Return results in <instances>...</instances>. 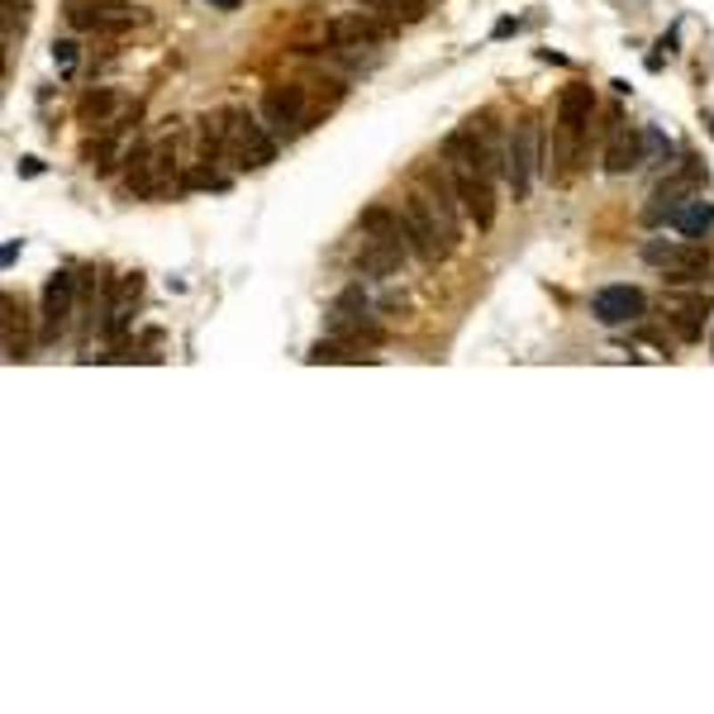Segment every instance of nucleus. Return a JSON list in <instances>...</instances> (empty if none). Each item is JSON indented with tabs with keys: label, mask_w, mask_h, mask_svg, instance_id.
I'll list each match as a JSON object with an SVG mask.
<instances>
[{
	"label": "nucleus",
	"mask_w": 714,
	"mask_h": 714,
	"mask_svg": "<svg viewBox=\"0 0 714 714\" xmlns=\"http://www.w3.org/2000/svg\"><path fill=\"white\" fill-rule=\"evenodd\" d=\"M224 139H229V162L239 172L272 167V162H277V148H281V139L267 129V119L253 115V110H243V105L224 110Z\"/></svg>",
	"instance_id": "nucleus-1"
},
{
	"label": "nucleus",
	"mask_w": 714,
	"mask_h": 714,
	"mask_svg": "<svg viewBox=\"0 0 714 714\" xmlns=\"http://www.w3.org/2000/svg\"><path fill=\"white\" fill-rule=\"evenodd\" d=\"M125 191H129V200H158V196L182 191V176H176V139H158L148 148H134Z\"/></svg>",
	"instance_id": "nucleus-2"
},
{
	"label": "nucleus",
	"mask_w": 714,
	"mask_h": 714,
	"mask_svg": "<svg viewBox=\"0 0 714 714\" xmlns=\"http://www.w3.org/2000/svg\"><path fill=\"white\" fill-rule=\"evenodd\" d=\"M401 215H405V239H410V253L419 257V263H443V257L452 253V243H448V233L443 224H438V215H434V205L424 191H410V196L401 200Z\"/></svg>",
	"instance_id": "nucleus-3"
},
{
	"label": "nucleus",
	"mask_w": 714,
	"mask_h": 714,
	"mask_svg": "<svg viewBox=\"0 0 714 714\" xmlns=\"http://www.w3.org/2000/svg\"><path fill=\"white\" fill-rule=\"evenodd\" d=\"M539 172H543V129L539 119H519L510 129V153H505V186L515 191V200L529 196Z\"/></svg>",
	"instance_id": "nucleus-4"
},
{
	"label": "nucleus",
	"mask_w": 714,
	"mask_h": 714,
	"mask_svg": "<svg viewBox=\"0 0 714 714\" xmlns=\"http://www.w3.org/2000/svg\"><path fill=\"white\" fill-rule=\"evenodd\" d=\"M643 263L653 272H662V277H671V281H700L714 267V257L700 239H686V243L653 239V243H643Z\"/></svg>",
	"instance_id": "nucleus-5"
},
{
	"label": "nucleus",
	"mask_w": 714,
	"mask_h": 714,
	"mask_svg": "<svg viewBox=\"0 0 714 714\" xmlns=\"http://www.w3.org/2000/svg\"><path fill=\"white\" fill-rule=\"evenodd\" d=\"M700 186H705V167H700L695 158H681V162H677V172L657 182L653 200L643 205V219H648L653 229H657V224H671V215H677L691 196H700Z\"/></svg>",
	"instance_id": "nucleus-6"
},
{
	"label": "nucleus",
	"mask_w": 714,
	"mask_h": 714,
	"mask_svg": "<svg viewBox=\"0 0 714 714\" xmlns=\"http://www.w3.org/2000/svg\"><path fill=\"white\" fill-rule=\"evenodd\" d=\"M448 172H452V182H458V196H462V210L467 219H472L476 229H491L496 224V215H500V200H496V176H491L486 167H476V162H448Z\"/></svg>",
	"instance_id": "nucleus-7"
},
{
	"label": "nucleus",
	"mask_w": 714,
	"mask_h": 714,
	"mask_svg": "<svg viewBox=\"0 0 714 714\" xmlns=\"http://www.w3.org/2000/svg\"><path fill=\"white\" fill-rule=\"evenodd\" d=\"M419 191L429 196L438 224H443V233H448V243L458 248V243H462V215L467 210H462V196H458V182H452L448 162H424V167H419Z\"/></svg>",
	"instance_id": "nucleus-8"
},
{
	"label": "nucleus",
	"mask_w": 714,
	"mask_h": 714,
	"mask_svg": "<svg viewBox=\"0 0 714 714\" xmlns=\"http://www.w3.org/2000/svg\"><path fill=\"white\" fill-rule=\"evenodd\" d=\"M305 110H310V91L300 81H277V86L263 91V110L257 115L267 119V129L277 139H296L305 129Z\"/></svg>",
	"instance_id": "nucleus-9"
},
{
	"label": "nucleus",
	"mask_w": 714,
	"mask_h": 714,
	"mask_svg": "<svg viewBox=\"0 0 714 714\" xmlns=\"http://www.w3.org/2000/svg\"><path fill=\"white\" fill-rule=\"evenodd\" d=\"M77 291H81V277L77 272H53L48 286H44V305H38V320H44V343H58L72 324V305H77Z\"/></svg>",
	"instance_id": "nucleus-10"
},
{
	"label": "nucleus",
	"mask_w": 714,
	"mask_h": 714,
	"mask_svg": "<svg viewBox=\"0 0 714 714\" xmlns=\"http://www.w3.org/2000/svg\"><path fill=\"white\" fill-rule=\"evenodd\" d=\"M324 34H329V44H334V48H381L395 34V24L381 20V15H367V10H357V15L329 20Z\"/></svg>",
	"instance_id": "nucleus-11"
},
{
	"label": "nucleus",
	"mask_w": 714,
	"mask_h": 714,
	"mask_svg": "<svg viewBox=\"0 0 714 714\" xmlns=\"http://www.w3.org/2000/svg\"><path fill=\"white\" fill-rule=\"evenodd\" d=\"M139 296H143V277L139 272H129V277H119L115 286H110L105 296V320H101V334L110 343H119L134 329V310H139Z\"/></svg>",
	"instance_id": "nucleus-12"
},
{
	"label": "nucleus",
	"mask_w": 714,
	"mask_h": 714,
	"mask_svg": "<svg viewBox=\"0 0 714 714\" xmlns=\"http://www.w3.org/2000/svg\"><path fill=\"white\" fill-rule=\"evenodd\" d=\"M62 15L77 34H115V29H129L134 24L129 5H110V0H67Z\"/></svg>",
	"instance_id": "nucleus-13"
},
{
	"label": "nucleus",
	"mask_w": 714,
	"mask_h": 714,
	"mask_svg": "<svg viewBox=\"0 0 714 714\" xmlns=\"http://www.w3.org/2000/svg\"><path fill=\"white\" fill-rule=\"evenodd\" d=\"M590 314H596L600 324L620 329V324H634L648 314V296L638 291V286H605V291L590 296Z\"/></svg>",
	"instance_id": "nucleus-14"
},
{
	"label": "nucleus",
	"mask_w": 714,
	"mask_h": 714,
	"mask_svg": "<svg viewBox=\"0 0 714 714\" xmlns=\"http://www.w3.org/2000/svg\"><path fill=\"white\" fill-rule=\"evenodd\" d=\"M405 253L410 248H401V243L367 239L362 248H357V257H353V272H357V277H367V281H391V277H401Z\"/></svg>",
	"instance_id": "nucleus-15"
},
{
	"label": "nucleus",
	"mask_w": 714,
	"mask_h": 714,
	"mask_svg": "<svg viewBox=\"0 0 714 714\" xmlns=\"http://www.w3.org/2000/svg\"><path fill=\"white\" fill-rule=\"evenodd\" d=\"M324 329L343 343H353V348H377L381 343V324L372 320L367 310H329L324 314Z\"/></svg>",
	"instance_id": "nucleus-16"
},
{
	"label": "nucleus",
	"mask_w": 714,
	"mask_h": 714,
	"mask_svg": "<svg viewBox=\"0 0 714 714\" xmlns=\"http://www.w3.org/2000/svg\"><path fill=\"white\" fill-rule=\"evenodd\" d=\"M643 167V129H629L624 119L610 125V143H605V172L610 176H624Z\"/></svg>",
	"instance_id": "nucleus-17"
},
{
	"label": "nucleus",
	"mask_w": 714,
	"mask_h": 714,
	"mask_svg": "<svg viewBox=\"0 0 714 714\" xmlns=\"http://www.w3.org/2000/svg\"><path fill=\"white\" fill-rule=\"evenodd\" d=\"M119 115H125V95L110 86H91L77 101V125H86V129H110Z\"/></svg>",
	"instance_id": "nucleus-18"
},
{
	"label": "nucleus",
	"mask_w": 714,
	"mask_h": 714,
	"mask_svg": "<svg viewBox=\"0 0 714 714\" xmlns=\"http://www.w3.org/2000/svg\"><path fill=\"white\" fill-rule=\"evenodd\" d=\"M667 320L677 329L681 343H695L705 334V320H710V300L705 296H667Z\"/></svg>",
	"instance_id": "nucleus-19"
},
{
	"label": "nucleus",
	"mask_w": 714,
	"mask_h": 714,
	"mask_svg": "<svg viewBox=\"0 0 714 714\" xmlns=\"http://www.w3.org/2000/svg\"><path fill=\"white\" fill-rule=\"evenodd\" d=\"M590 115H596V95H590V86H581V81L557 95V129L586 134V129H590Z\"/></svg>",
	"instance_id": "nucleus-20"
},
{
	"label": "nucleus",
	"mask_w": 714,
	"mask_h": 714,
	"mask_svg": "<svg viewBox=\"0 0 714 714\" xmlns=\"http://www.w3.org/2000/svg\"><path fill=\"white\" fill-rule=\"evenodd\" d=\"M362 233L367 239H381V243H401V248H410V239H405V215L401 210H391V205H372V210H362Z\"/></svg>",
	"instance_id": "nucleus-21"
},
{
	"label": "nucleus",
	"mask_w": 714,
	"mask_h": 714,
	"mask_svg": "<svg viewBox=\"0 0 714 714\" xmlns=\"http://www.w3.org/2000/svg\"><path fill=\"white\" fill-rule=\"evenodd\" d=\"M24 357H29V314L5 291V362H24Z\"/></svg>",
	"instance_id": "nucleus-22"
},
{
	"label": "nucleus",
	"mask_w": 714,
	"mask_h": 714,
	"mask_svg": "<svg viewBox=\"0 0 714 714\" xmlns=\"http://www.w3.org/2000/svg\"><path fill=\"white\" fill-rule=\"evenodd\" d=\"M671 229L686 233V239H705V233L714 229V205L705 196H691L677 215H671Z\"/></svg>",
	"instance_id": "nucleus-23"
},
{
	"label": "nucleus",
	"mask_w": 714,
	"mask_h": 714,
	"mask_svg": "<svg viewBox=\"0 0 714 714\" xmlns=\"http://www.w3.org/2000/svg\"><path fill=\"white\" fill-rule=\"evenodd\" d=\"M429 10H434V0H386V5H377V15L391 20L395 29H410V24L429 20Z\"/></svg>",
	"instance_id": "nucleus-24"
},
{
	"label": "nucleus",
	"mask_w": 714,
	"mask_h": 714,
	"mask_svg": "<svg viewBox=\"0 0 714 714\" xmlns=\"http://www.w3.org/2000/svg\"><path fill=\"white\" fill-rule=\"evenodd\" d=\"M305 362H314V367H320V362H362V353H357L353 343H343V338L329 334V338H320V343L305 353Z\"/></svg>",
	"instance_id": "nucleus-25"
},
{
	"label": "nucleus",
	"mask_w": 714,
	"mask_h": 714,
	"mask_svg": "<svg viewBox=\"0 0 714 714\" xmlns=\"http://www.w3.org/2000/svg\"><path fill=\"white\" fill-rule=\"evenodd\" d=\"M667 158H671V143L657 129H643V162H667Z\"/></svg>",
	"instance_id": "nucleus-26"
},
{
	"label": "nucleus",
	"mask_w": 714,
	"mask_h": 714,
	"mask_svg": "<svg viewBox=\"0 0 714 714\" xmlns=\"http://www.w3.org/2000/svg\"><path fill=\"white\" fill-rule=\"evenodd\" d=\"M53 62H58L62 77H72V67H77V38H58V44H53Z\"/></svg>",
	"instance_id": "nucleus-27"
},
{
	"label": "nucleus",
	"mask_w": 714,
	"mask_h": 714,
	"mask_svg": "<svg viewBox=\"0 0 714 714\" xmlns=\"http://www.w3.org/2000/svg\"><path fill=\"white\" fill-rule=\"evenodd\" d=\"M38 172H44V162H38V158H20V176H38Z\"/></svg>",
	"instance_id": "nucleus-28"
},
{
	"label": "nucleus",
	"mask_w": 714,
	"mask_h": 714,
	"mask_svg": "<svg viewBox=\"0 0 714 714\" xmlns=\"http://www.w3.org/2000/svg\"><path fill=\"white\" fill-rule=\"evenodd\" d=\"M515 29H519V20H500V24H496V38H510Z\"/></svg>",
	"instance_id": "nucleus-29"
},
{
	"label": "nucleus",
	"mask_w": 714,
	"mask_h": 714,
	"mask_svg": "<svg viewBox=\"0 0 714 714\" xmlns=\"http://www.w3.org/2000/svg\"><path fill=\"white\" fill-rule=\"evenodd\" d=\"M210 5H219V10H239V0H210Z\"/></svg>",
	"instance_id": "nucleus-30"
},
{
	"label": "nucleus",
	"mask_w": 714,
	"mask_h": 714,
	"mask_svg": "<svg viewBox=\"0 0 714 714\" xmlns=\"http://www.w3.org/2000/svg\"><path fill=\"white\" fill-rule=\"evenodd\" d=\"M362 5H372V10H377V5H386V0H362Z\"/></svg>",
	"instance_id": "nucleus-31"
},
{
	"label": "nucleus",
	"mask_w": 714,
	"mask_h": 714,
	"mask_svg": "<svg viewBox=\"0 0 714 714\" xmlns=\"http://www.w3.org/2000/svg\"><path fill=\"white\" fill-rule=\"evenodd\" d=\"M110 5H129V0H110Z\"/></svg>",
	"instance_id": "nucleus-32"
},
{
	"label": "nucleus",
	"mask_w": 714,
	"mask_h": 714,
	"mask_svg": "<svg viewBox=\"0 0 714 714\" xmlns=\"http://www.w3.org/2000/svg\"><path fill=\"white\" fill-rule=\"evenodd\" d=\"M710 134H714V119H710Z\"/></svg>",
	"instance_id": "nucleus-33"
}]
</instances>
